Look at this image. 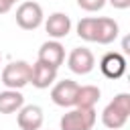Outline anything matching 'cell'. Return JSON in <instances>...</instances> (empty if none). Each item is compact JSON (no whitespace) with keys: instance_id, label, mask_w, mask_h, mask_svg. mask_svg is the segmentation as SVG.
<instances>
[{"instance_id":"cell-6","label":"cell","mask_w":130,"mask_h":130,"mask_svg":"<svg viewBox=\"0 0 130 130\" xmlns=\"http://www.w3.org/2000/svg\"><path fill=\"white\" fill-rule=\"evenodd\" d=\"M67 67H69L73 73H77V75H87V73L95 67V57H93V53H91L89 49L77 47V49H73V51L69 53V57H67Z\"/></svg>"},{"instance_id":"cell-12","label":"cell","mask_w":130,"mask_h":130,"mask_svg":"<svg viewBox=\"0 0 130 130\" xmlns=\"http://www.w3.org/2000/svg\"><path fill=\"white\" fill-rule=\"evenodd\" d=\"M118 32H120V26L114 18H108V16H100L98 18V26H95V43L100 45H110L118 39Z\"/></svg>"},{"instance_id":"cell-9","label":"cell","mask_w":130,"mask_h":130,"mask_svg":"<svg viewBox=\"0 0 130 130\" xmlns=\"http://www.w3.org/2000/svg\"><path fill=\"white\" fill-rule=\"evenodd\" d=\"M57 79V69L51 65H45L41 61H35L30 65V79L28 83H32L37 89H47L49 85H53V81Z\"/></svg>"},{"instance_id":"cell-11","label":"cell","mask_w":130,"mask_h":130,"mask_svg":"<svg viewBox=\"0 0 130 130\" xmlns=\"http://www.w3.org/2000/svg\"><path fill=\"white\" fill-rule=\"evenodd\" d=\"M45 30L51 39L59 41V39H65L71 30V18L65 14V12H53L47 20H45Z\"/></svg>"},{"instance_id":"cell-7","label":"cell","mask_w":130,"mask_h":130,"mask_svg":"<svg viewBox=\"0 0 130 130\" xmlns=\"http://www.w3.org/2000/svg\"><path fill=\"white\" fill-rule=\"evenodd\" d=\"M37 61L59 69V67L63 65V61H65V47H63L59 41H55V39H53V41H47V43L41 45Z\"/></svg>"},{"instance_id":"cell-15","label":"cell","mask_w":130,"mask_h":130,"mask_svg":"<svg viewBox=\"0 0 130 130\" xmlns=\"http://www.w3.org/2000/svg\"><path fill=\"white\" fill-rule=\"evenodd\" d=\"M95 26H98V16L81 18L77 22V37L87 43H95Z\"/></svg>"},{"instance_id":"cell-17","label":"cell","mask_w":130,"mask_h":130,"mask_svg":"<svg viewBox=\"0 0 130 130\" xmlns=\"http://www.w3.org/2000/svg\"><path fill=\"white\" fill-rule=\"evenodd\" d=\"M106 2H110L114 8H118V10H126L128 6H130V0H106Z\"/></svg>"},{"instance_id":"cell-3","label":"cell","mask_w":130,"mask_h":130,"mask_svg":"<svg viewBox=\"0 0 130 130\" xmlns=\"http://www.w3.org/2000/svg\"><path fill=\"white\" fill-rule=\"evenodd\" d=\"M30 79V63L12 61L2 69V83L6 89H22Z\"/></svg>"},{"instance_id":"cell-19","label":"cell","mask_w":130,"mask_h":130,"mask_svg":"<svg viewBox=\"0 0 130 130\" xmlns=\"http://www.w3.org/2000/svg\"><path fill=\"white\" fill-rule=\"evenodd\" d=\"M6 2H8V4H12V6H14V2H18V0H6Z\"/></svg>"},{"instance_id":"cell-8","label":"cell","mask_w":130,"mask_h":130,"mask_svg":"<svg viewBox=\"0 0 130 130\" xmlns=\"http://www.w3.org/2000/svg\"><path fill=\"white\" fill-rule=\"evenodd\" d=\"M100 69L102 73L108 77V79H120L124 73H126V59L122 53H116V51H110L102 57L100 61Z\"/></svg>"},{"instance_id":"cell-2","label":"cell","mask_w":130,"mask_h":130,"mask_svg":"<svg viewBox=\"0 0 130 130\" xmlns=\"http://www.w3.org/2000/svg\"><path fill=\"white\" fill-rule=\"evenodd\" d=\"M95 124V108H73L59 120L61 130H91Z\"/></svg>"},{"instance_id":"cell-16","label":"cell","mask_w":130,"mask_h":130,"mask_svg":"<svg viewBox=\"0 0 130 130\" xmlns=\"http://www.w3.org/2000/svg\"><path fill=\"white\" fill-rule=\"evenodd\" d=\"M79 8L87 10V12H98L106 6V0H77Z\"/></svg>"},{"instance_id":"cell-20","label":"cell","mask_w":130,"mask_h":130,"mask_svg":"<svg viewBox=\"0 0 130 130\" xmlns=\"http://www.w3.org/2000/svg\"><path fill=\"white\" fill-rule=\"evenodd\" d=\"M0 61H2V55H0Z\"/></svg>"},{"instance_id":"cell-4","label":"cell","mask_w":130,"mask_h":130,"mask_svg":"<svg viewBox=\"0 0 130 130\" xmlns=\"http://www.w3.org/2000/svg\"><path fill=\"white\" fill-rule=\"evenodd\" d=\"M43 8L39 2H22L16 8V24L24 30H35L43 24Z\"/></svg>"},{"instance_id":"cell-13","label":"cell","mask_w":130,"mask_h":130,"mask_svg":"<svg viewBox=\"0 0 130 130\" xmlns=\"http://www.w3.org/2000/svg\"><path fill=\"white\" fill-rule=\"evenodd\" d=\"M24 106V95L18 89L0 91V114H14Z\"/></svg>"},{"instance_id":"cell-14","label":"cell","mask_w":130,"mask_h":130,"mask_svg":"<svg viewBox=\"0 0 130 130\" xmlns=\"http://www.w3.org/2000/svg\"><path fill=\"white\" fill-rule=\"evenodd\" d=\"M100 98H102L100 87H95V85H79L73 108H95Z\"/></svg>"},{"instance_id":"cell-5","label":"cell","mask_w":130,"mask_h":130,"mask_svg":"<svg viewBox=\"0 0 130 130\" xmlns=\"http://www.w3.org/2000/svg\"><path fill=\"white\" fill-rule=\"evenodd\" d=\"M79 83L73 79H61L59 83L53 85L51 89V100L53 104L61 106V108H73L75 106V95H77Z\"/></svg>"},{"instance_id":"cell-10","label":"cell","mask_w":130,"mask_h":130,"mask_svg":"<svg viewBox=\"0 0 130 130\" xmlns=\"http://www.w3.org/2000/svg\"><path fill=\"white\" fill-rule=\"evenodd\" d=\"M16 122H18L20 130H41V126L45 122V116H43V110L39 106L30 104V106H22L18 110Z\"/></svg>"},{"instance_id":"cell-1","label":"cell","mask_w":130,"mask_h":130,"mask_svg":"<svg viewBox=\"0 0 130 130\" xmlns=\"http://www.w3.org/2000/svg\"><path fill=\"white\" fill-rule=\"evenodd\" d=\"M130 116V93H118L102 112V122L110 130H118Z\"/></svg>"},{"instance_id":"cell-18","label":"cell","mask_w":130,"mask_h":130,"mask_svg":"<svg viewBox=\"0 0 130 130\" xmlns=\"http://www.w3.org/2000/svg\"><path fill=\"white\" fill-rule=\"evenodd\" d=\"M10 8H12V4H8L6 0H0V14H6Z\"/></svg>"}]
</instances>
